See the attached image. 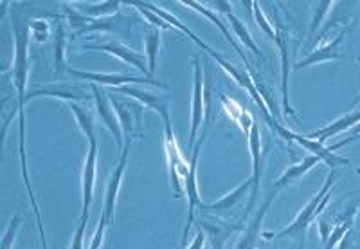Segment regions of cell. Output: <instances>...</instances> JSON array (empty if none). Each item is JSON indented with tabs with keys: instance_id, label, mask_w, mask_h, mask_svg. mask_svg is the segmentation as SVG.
Here are the masks:
<instances>
[{
	"instance_id": "18",
	"label": "cell",
	"mask_w": 360,
	"mask_h": 249,
	"mask_svg": "<svg viewBox=\"0 0 360 249\" xmlns=\"http://www.w3.org/2000/svg\"><path fill=\"white\" fill-rule=\"evenodd\" d=\"M278 194H279L278 190L272 188V194H270L269 199L265 201V204H263V206H261V210H260V212H258V215H256V217H254V221L251 222V226L247 228V231H245V233H243L242 240H240V242H238V244H236V249H254L256 239H258V235H260V228H261V222H263L265 213L269 212L270 203H272L274 197H276V195H278Z\"/></svg>"
},
{
	"instance_id": "7",
	"label": "cell",
	"mask_w": 360,
	"mask_h": 249,
	"mask_svg": "<svg viewBox=\"0 0 360 249\" xmlns=\"http://www.w3.org/2000/svg\"><path fill=\"white\" fill-rule=\"evenodd\" d=\"M96 166H97V141H88V154L83 168V213L82 219L88 221V210H91L92 197H94V185H96Z\"/></svg>"
},
{
	"instance_id": "22",
	"label": "cell",
	"mask_w": 360,
	"mask_h": 249,
	"mask_svg": "<svg viewBox=\"0 0 360 249\" xmlns=\"http://www.w3.org/2000/svg\"><path fill=\"white\" fill-rule=\"evenodd\" d=\"M251 185H252V179L245 181L242 186H238L236 190H233L231 194L224 195V197L220 199V201H216V203L204 204L202 210H205V212H220V210H229V208H234L238 203H240V201H242V197L245 195V192L249 190V186Z\"/></svg>"
},
{
	"instance_id": "27",
	"label": "cell",
	"mask_w": 360,
	"mask_h": 249,
	"mask_svg": "<svg viewBox=\"0 0 360 249\" xmlns=\"http://www.w3.org/2000/svg\"><path fill=\"white\" fill-rule=\"evenodd\" d=\"M252 15H254L256 24H258V26H260V28L263 29L265 35H267V37H269L270 40L276 42V29H274L272 26H270L269 19L265 17L263 10H261L260 4H258V2H252Z\"/></svg>"
},
{
	"instance_id": "38",
	"label": "cell",
	"mask_w": 360,
	"mask_h": 249,
	"mask_svg": "<svg viewBox=\"0 0 360 249\" xmlns=\"http://www.w3.org/2000/svg\"><path fill=\"white\" fill-rule=\"evenodd\" d=\"M359 174H360V168H359Z\"/></svg>"
},
{
	"instance_id": "10",
	"label": "cell",
	"mask_w": 360,
	"mask_h": 249,
	"mask_svg": "<svg viewBox=\"0 0 360 249\" xmlns=\"http://www.w3.org/2000/svg\"><path fill=\"white\" fill-rule=\"evenodd\" d=\"M346 37V31H341L335 38H332L330 42H326L324 46L317 47L310 55H306V58L299 64H296V69H301V67H308V65H315V64H323V62H330V60H342L344 55L341 53V44Z\"/></svg>"
},
{
	"instance_id": "9",
	"label": "cell",
	"mask_w": 360,
	"mask_h": 249,
	"mask_svg": "<svg viewBox=\"0 0 360 249\" xmlns=\"http://www.w3.org/2000/svg\"><path fill=\"white\" fill-rule=\"evenodd\" d=\"M92 91H94V102H96V109L97 112H100L101 120H103V123L106 124V129L114 134L117 147L123 150L124 147L123 130H121V124H119V120L117 116H115L114 109H112V105L108 103L110 100L105 96V94L101 93V89L97 87V83H92Z\"/></svg>"
},
{
	"instance_id": "2",
	"label": "cell",
	"mask_w": 360,
	"mask_h": 249,
	"mask_svg": "<svg viewBox=\"0 0 360 249\" xmlns=\"http://www.w3.org/2000/svg\"><path fill=\"white\" fill-rule=\"evenodd\" d=\"M164 124H166L164 150H166V157H168L169 177H171V185H173L175 195H177V197H182L184 179L189 176L191 163L187 161V157L180 152L177 139H175V136H173L171 123H169V121H164Z\"/></svg>"
},
{
	"instance_id": "15",
	"label": "cell",
	"mask_w": 360,
	"mask_h": 249,
	"mask_svg": "<svg viewBox=\"0 0 360 249\" xmlns=\"http://www.w3.org/2000/svg\"><path fill=\"white\" fill-rule=\"evenodd\" d=\"M216 94H218L220 102H222V107H224V111L227 112L229 118H231V120H233L234 123H236L238 127L243 130V132H245V136L251 134L252 124L256 123L251 112H247L245 109L240 105V103L234 102L233 98L225 96L224 93H216Z\"/></svg>"
},
{
	"instance_id": "5",
	"label": "cell",
	"mask_w": 360,
	"mask_h": 249,
	"mask_svg": "<svg viewBox=\"0 0 360 249\" xmlns=\"http://www.w3.org/2000/svg\"><path fill=\"white\" fill-rule=\"evenodd\" d=\"M130 145H132V139H126V141H124L123 150H121V159H119L114 174H112V177H110L108 186H106L105 210H103V215H105L106 221H108V226H112V221H114L115 201H117L119 186H121V181H123V176H124V168H126L128 154H130Z\"/></svg>"
},
{
	"instance_id": "37",
	"label": "cell",
	"mask_w": 360,
	"mask_h": 249,
	"mask_svg": "<svg viewBox=\"0 0 360 249\" xmlns=\"http://www.w3.org/2000/svg\"><path fill=\"white\" fill-rule=\"evenodd\" d=\"M359 62H360V58H359ZM359 103H360V93H359V96H357L355 100H353V102H351V105H350V107H351V109H355V107L359 105Z\"/></svg>"
},
{
	"instance_id": "8",
	"label": "cell",
	"mask_w": 360,
	"mask_h": 249,
	"mask_svg": "<svg viewBox=\"0 0 360 249\" xmlns=\"http://www.w3.org/2000/svg\"><path fill=\"white\" fill-rule=\"evenodd\" d=\"M108 100L112 109H114L115 116H117L123 134L126 136V139H132L133 136H135V123L141 121L142 107H139L137 103H132V102L128 103L124 102V100H119V98H115L114 94H110Z\"/></svg>"
},
{
	"instance_id": "26",
	"label": "cell",
	"mask_w": 360,
	"mask_h": 249,
	"mask_svg": "<svg viewBox=\"0 0 360 249\" xmlns=\"http://www.w3.org/2000/svg\"><path fill=\"white\" fill-rule=\"evenodd\" d=\"M355 212H357V206L355 204H351V206L348 208V212L344 213V219H342L344 222H341V224H339V226L332 231V237H330V240L326 242V248L324 249H333V246L337 244L339 240L346 235L348 231H350V228L353 226V217H355Z\"/></svg>"
},
{
	"instance_id": "36",
	"label": "cell",
	"mask_w": 360,
	"mask_h": 249,
	"mask_svg": "<svg viewBox=\"0 0 360 249\" xmlns=\"http://www.w3.org/2000/svg\"><path fill=\"white\" fill-rule=\"evenodd\" d=\"M214 6H216V10H220L222 13H231V4H229V2H214Z\"/></svg>"
},
{
	"instance_id": "33",
	"label": "cell",
	"mask_w": 360,
	"mask_h": 249,
	"mask_svg": "<svg viewBox=\"0 0 360 249\" xmlns=\"http://www.w3.org/2000/svg\"><path fill=\"white\" fill-rule=\"evenodd\" d=\"M31 31L35 33L38 42H46L47 40V24L44 20H37V22L31 24Z\"/></svg>"
},
{
	"instance_id": "1",
	"label": "cell",
	"mask_w": 360,
	"mask_h": 249,
	"mask_svg": "<svg viewBox=\"0 0 360 249\" xmlns=\"http://www.w3.org/2000/svg\"><path fill=\"white\" fill-rule=\"evenodd\" d=\"M335 183H337V174H335V172H330L328 179H326V183L323 185V188L319 190V194L315 195L310 203L306 204L305 210L297 215L296 221H294L290 226L285 228L283 231H279L278 237H297L299 242L305 244L306 230H308V226L312 224V221H314V219L317 217L321 212H323L324 208H326V204L330 203V197H332V188Z\"/></svg>"
},
{
	"instance_id": "25",
	"label": "cell",
	"mask_w": 360,
	"mask_h": 249,
	"mask_svg": "<svg viewBox=\"0 0 360 249\" xmlns=\"http://www.w3.org/2000/svg\"><path fill=\"white\" fill-rule=\"evenodd\" d=\"M55 71H56V76H61L65 71L68 69L67 65H65V29L61 26V22H58L56 26V44H55Z\"/></svg>"
},
{
	"instance_id": "35",
	"label": "cell",
	"mask_w": 360,
	"mask_h": 249,
	"mask_svg": "<svg viewBox=\"0 0 360 249\" xmlns=\"http://www.w3.org/2000/svg\"><path fill=\"white\" fill-rule=\"evenodd\" d=\"M205 244V233L204 231H198L195 237V240L191 242V246H189V249H202Z\"/></svg>"
},
{
	"instance_id": "34",
	"label": "cell",
	"mask_w": 360,
	"mask_h": 249,
	"mask_svg": "<svg viewBox=\"0 0 360 249\" xmlns=\"http://www.w3.org/2000/svg\"><path fill=\"white\" fill-rule=\"evenodd\" d=\"M351 134H353L351 138H346L344 141H341V143L335 145V147H330V150H332V152H335V150H339V148L344 147V145H350V143H353V141H357V139H360V123L357 124V127H353Z\"/></svg>"
},
{
	"instance_id": "16",
	"label": "cell",
	"mask_w": 360,
	"mask_h": 249,
	"mask_svg": "<svg viewBox=\"0 0 360 249\" xmlns=\"http://www.w3.org/2000/svg\"><path fill=\"white\" fill-rule=\"evenodd\" d=\"M359 123H360V111L350 112V114L342 116V118L335 120L333 123H330L328 127H324V129L317 130V132H312V134H308V138L317 139L319 143H324L326 139L341 134V132L351 129V127H357Z\"/></svg>"
},
{
	"instance_id": "31",
	"label": "cell",
	"mask_w": 360,
	"mask_h": 249,
	"mask_svg": "<svg viewBox=\"0 0 360 249\" xmlns=\"http://www.w3.org/2000/svg\"><path fill=\"white\" fill-rule=\"evenodd\" d=\"M20 224H22V217H20V215H17V217L11 219L10 228H8V231H6L4 240H2V249H10L11 248V242H13V239H15L17 228H19Z\"/></svg>"
},
{
	"instance_id": "23",
	"label": "cell",
	"mask_w": 360,
	"mask_h": 249,
	"mask_svg": "<svg viewBox=\"0 0 360 249\" xmlns=\"http://www.w3.org/2000/svg\"><path fill=\"white\" fill-rule=\"evenodd\" d=\"M68 109L73 111V114L76 116V121H78L79 129L83 130V134L87 136V139H96V134H94V118H92L91 112L87 109L79 107L78 103H68Z\"/></svg>"
},
{
	"instance_id": "12",
	"label": "cell",
	"mask_w": 360,
	"mask_h": 249,
	"mask_svg": "<svg viewBox=\"0 0 360 249\" xmlns=\"http://www.w3.org/2000/svg\"><path fill=\"white\" fill-rule=\"evenodd\" d=\"M115 91H117V93H121V94H126V96H130V98H135L137 102H141L144 107H148V109H151V111H155L157 114L162 116V120L169 121L168 102H166L164 98L157 96V94L148 93V91H141V89L130 87V85L117 87Z\"/></svg>"
},
{
	"instance_id": "11",
	"label": "cell",
	"mask_w": 360,
	"mask_h": 249,
	"mask_svg": "<svg viewBox=\"0 0 360 249\" xmlns=\"http://www.w3.org/2000/svg\"><path fill=\"white\" fill-rule=\"evenodd\" d=\"M249 138V148H251L252 156V195L251 201H249V206L245 210V217L249 215V212L254 206L256 195H258V190H260V170H261V138H260V124L254 123L251 129V134L247 136Z\"/></svg>"
},
{
	"instance_id": "4",
	"label": "cell",
	"mask_w": 360,
	"mask_h": 249,
	"mask_svg": "<svg viewBox=\"0 0 360 249\" xmlns=\"http://www.w3.org/2000/svg\"><path fill=\"white\" fill-rule=\"evenodd\" d=\"M67 73L74 78H82L87 80V82L92 83H101V85H110V87H123V85H130V83H150V85H155V87H162L168 89V85L155 78H137V76H132V74H100V73H87V71H78L68 67Z\"/></svg>"
},
{
	"instance_id": "39",
	"label": "cell",
	"mask_w": 360,
	"mask_h": 249,
	"mask_svg": "<svg viewBox=\"0 0 360 249\" xmlns=\"http://www.w3.org/2000/svg\"><path fill=\"white\" fill-rule=\"evenodd\" d=\"M359 204H360V201H359Z\"/></svg>"
},
{
	"instance_id": "13",
	"label": "cell",
	"mask_w": 360,
	"mask_h": 249,
	"mask_svg": "<svg viewBox=\"0 0 360 249\" xmlns=\"http://www.w3.org/2000/svg\"><path fill=\"white\" fill-rule=\"evenodd\" d=\"M292 141H296L297 145H301V147L306 148V150H310L312 156H317L321 161H324L328 166H332V168H335V166H341V165H348V163H350L346 157L335 156L330 148H326L323 143H319L317 139L308 138V136L292 134Z\"/></svg>"
},
{
	"instance_id": "20",
	"label": "cell",
	"mask_w": 360,
	"mask_h": 249,
	"mask_svg": "<svg viewBox=\"0 0 360 249\" xmlns=\"http://www.w3.org/2000/svg\"><path fill=\"white\" fill-rule=\"evenodd\" d=\"M317 161H319V157H317V156H308L305 159V161H301V163H297V165L290 166V168L283 172V176L279 177L278 181H276V185H274V190H278V192H279V190L285 188V186H287V185H290V183L297 181V179H299V177H303L306 174V172L314 168L315 163H317Z\"/></svg>"
},
{
	"instance_id": "30",
	"label": "cell",
	"mask_w": 360,
	"mask_h": 249,
	"mask_svg": "<svg viewBox=\"0 0 360 249\" xmlns=\"http://www.w3.org/2000/svg\"><path fill=\"white\" fill-rule=\"evenodd\" d=\"M106 226H108V221H106L105 215H101L100 226H97L96 233H94V239H92L91 248H88V249H101V244H103V239H105Z\"/></svg>"
},
{
	"instance_id": "32",
	"label": "cell",
	"mask_w": 360,
	"mask_h": 249,
	"mask_svg": "<svg viewBox=\"0 0 360 249\" xmlns=\"http://www.w3.org/2000/svg\"><path fill=\"white\" fill-rule=\"evenodd\" d=\"M85 228H87V219H82L78 228H76V233H74L70 249H83V235H85Z\"/></svg>"
},
{
	"instance_id": "24",
	"label": "cell",
	"mask_w": 360,
	"mask_h": 249,
	"mask_svg": "<svg viewBox=\"0 0 360 249\" xmlns=\"http://www.w3.org/2000/svg\"><path fill=\"white\" fill-rule=\"evenodd\" d=\"M225 17H227L229 24H231V28H233L234 35H236V37L242 40V44H245V46L249 47V49H251V51L254 53L256 56H258V58H260V56H261L260 49H258V46H256V42L252 40L251 33H249V29L245 28V24H243L242 20H238L233 13L225 15Z\"/></svg>"
},
{
	"instance_id": "21",
	"label": "cell",
	"mask_w": 360,
	"mask_h": 249,
	"mask_svg": "<svg viewBox=\"0 0 360 249\" xmlns=\"http://www.w3.org/2000/svg\"><path fill=\"white\" fill-rule=\"evenodd\" d=\"M160 31H162V29L153 28V26H146V29H144L146 60H148V67H150L151 76H155V71H157V56H159V49H160Z\"/></svg>"
},
{
	"instance_id": "19",
	"label": "cell",
	"mask_w": 360,
	"mask_h": 249,
	"mask_svg": "<svg viewBox=\"0 0 360 249\" xmlns=\"http://www.w3.org/2000/svg\"><path fill=\"white\" fill-rule=\"evenodd\" d=\"M38 96H53V98H61V100H68V103L79 102V100H85V94L82 93V89L78 87H56V85H49V87L35 89L31 93H28L26 100H32V98Z\"/></svg>"
},
{
	"instance_id": "3",
	"label": "cell",
	"mask_w": 360,
	"mask_h": 249,
	"mask_svg": "<svg viewBox=\"0 0 360 249\" xmlns=\"http://www.w3.org/2000/svg\"><path fill=\"white\" fill-rule=\"evenodd\" d=\"M204 83H202V65L198 56L193 58V105H191V130H189V148L195 147L198 130L204 124L205 100Z\"/></svg>"
},
{
	"instance_id": "6",
	"label": "cell",
	"mask_w": 360,
	"mask_h": 249,
	"mask_svg": "<svg viewBox=\"0 0 360 249\" xmlns=\"http://www.w3.org/2000/svg\"><path fill=\"white\" fill-rule=\"evenodd\" d=\"M85 49H91V51L108 53V55L115 56V58H119V60L124 62V64L133 65L135 69H139L141 73L146 74L148 78H151L150 67H148V64H146L148 60L144 58V55L132 51V49H128V47H124L123 44H119V42H106V44H100V46L88 44V46H85Z\"/></svg>"
},
{
	"instance_id": "14",
	"label": "cell",
	"mask_w": 360,
	"mask_h": 249,
	"mask_svg": "<svg viewBox=\"0 0 360 249\" xmlns=\"http://www.w3.org/2000/svg\"><path fill=\"white\" fill-rule=\"evenodd\" d=\"M180 4H186L187 8H191V10H195L196 13H200L202 17H205V19L209 20V22H213L214 26H216V28L220 29V31L224 33L225 40H227L229 44H231V46H233V49H234V51L238 53V55L242 56V58H243V62H245V67H247V71H249V73H251V76H252V78H256L254 71H252L251 64H249V60H247L245 53H243V51H242V47L238 46L236 42L233 40V37H231V33L227 31V28H225V26H224V22H222V20H220V17H218V15L214 13V11H211L209 8H204V6H200V4H198V2H193V0H187V2H180Z\"/></svg>"
},
{
	"instance_id": "28",
	"label": "cell",
	"mask_w": 360,
	"mask_h": 249,
	"mask_svg": "<svg viewBox=\"0 0 360 249\" xmlns=\"http://www.w3.org/2000/svg\"><path fill=\"white\" fill-rule=\"evenodd\" d=\"M330 8H332V2H319V4L315 6V15L310 24V33H308V40H310L308 47H310L312 42L315 40V31H317V28H319V24L321 20H323L324 15L330 11Z\"/></svg>"
},
{
	"instance_id": "17",
	"label": "cell",
	"mask_w": 360,
	"mask_h": 249,
	"mask_svg": "<svg viewBox=\"0 0 360 249\" xmlns=\"http://www.w3.org/2000/svg\"><path fill=\"white\" fill-rule=\"evenodd\" d=\"M276 44H278L279 53H281L283 111H285V114L296 116V112L292 111V107H290V103H288V46H287V40H285V33H283L281 26H278V29H276Z\"/></svg>"
},
{
	"instance_id": "29",
	"label": "cell",
	"mask_w": 360,
	"mask_h": 249,
	"mask_svg": "<svg viewBox=\"0 0 360 249\" xmlns=\"http://www.w3.org/2000/svg\"><path fill=\"white\" fill-rule=\"evenodd\" d=\"M119 4L121 2H105V4L101 6H87L85 8V13L91 15V17H96V19H100L101 15H110V13H115V11L119 10Z\"/></svg>"
}]
</instances>
